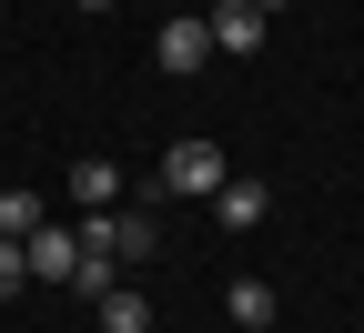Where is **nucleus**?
I'll list each match as a JSON object with an SVG mask.
<instances>
[{
  "label": "nucleus",
  "instance_id": "obj_1",
  "mask_svg": "<svg viewBox=\"0 0 364 333\" xmlns=\"http://www.w3.org/2000/svg\"><path fill=\"white\" fill-rule=\"evenodd\" d=\"M223 182H233V162H223L213 131H182L172 152H162V192H172V202H213Z\"/></svg>",
  "mask_w": 364,
  "mask_h": 333
},
{
  "label": "nucleus",
  "instance_id": "obj_2",
  "mask_svg": "<svg viewBox=\"0 0 364 333\" xmlns=\"http://www.w3.org/2000/svg\"><path fill=\"white\" fill-rule=\"evenodd\" d=\"M81 243L112 253V263H152V253H162V222H152V212H102V222H81Z\"/></svg>",
  "mask_w": 364,
  "mask_h": 333
},
{
  "label": "nucleus",
  "instance_id": "obj_3",
  "mask_svg": "<svg viewBox=\"0 0 364 333\" xmlns=\"http://www.w3.org/2000/svg\"><path fill=\"white\" fill-rule=\"evenodd\" d=\"M152 61H162L172 81H193V71L213 61V21H203V11H182V21H162V31H152Z\"/></svg>",
  "mask_w": 364,
  "mask_h": 333
},
{
  "label": "nucleus",
  "instance_id": "obj_4",
  "mask_svg": "<svg viewBox=\"0 0 364 333\" xmlns=\"http://www.w3.org/2000/svg\"><path fill=\"white\" fill-rule=\"evenodd\" d=\"M71 212H81V222H102V212H122V162H112V152H91V162H71Z\"/></svg>",
  "mask_w": 364,
  "mask_h": 333
},
{
  "label": "nucleus",
  "instance_id": "obj_5",
  "mask_svg": "<svg viewBox=\"0 0 364 333\" xmlns=\"http://www.w3.org/2000/svg\"><path fill=\"white\" fill-rule=\"evenodd\" d=\"M21 253H31V283H71L81 273V222H41Z\"/></svg>",
  "mask_w": 364,
  "mask_h": 333
},
{
  "label": "nucleus",
  "instance_id": "obj_6",
  "mask_svg": "<svg viewBox=\"0 0 364 333\" xmlns=\"http://www.w3.org/2000/svg\"><path fill=\"white\" fill-rule=\"evenodd\" d=\"M213 21V61H253L263 51V11L253 0H223V11H203Z\"/></svg>",
  "mask_w": 364,
  "mask_h": 333
},
{
  "label": "nucleus",
  "instance_id": "obj_7",
  "mask_svg": "<svg viewBox=\"0 0 364 333\" xmlns=\"http://www.w3.org/2000/svg\"><path fill=\"white\" fill-rule=\"evenodd\" d=\"M263 212H273V192H263V172H233V182H223V192H213V222H223V232H253Z\"/></svg>",
  "mask_w": 364,
  "mask_h": 333
},
{
  "label": "nucleus",
  "instance_id": "obj_8",
  "mask_svg": "<svg viewBox=\"0 0 364 333\" xmlns=\"http://www.w3.org/2000/svg\"><path fill=\"white\" fill-rule=\"evenodd\" d=\"M102 333H152V293L112 283V293H102Z\"/></svg>",
  "mask_w": 364,
  "mask_h": 333
},
{
  "label": "nucleus",
  "instance_id": "obj_9",
  "mask_svg": "<svg viewBox=\"0 0 364 333\" xmlns=\"http://www.w3.org/2000/svg\"><path fill=\"white\" fill-rule=\"evenodd\" d=\"M41 222H51V202H41V192H0V243H31Z\"/></svg>",
  "mask_w": 364,
  "mask_h": 333
},
{
  "label": "nucleus",
  "instance_id": "obj_10",
  "mask_svg": "<svg viewBox=\"0 0 364 333\" xmlns=\"http://www.w3.org/2000/svg\"><path fill=\"white\" fill-rule=\"evenodd\" d=\"M223 313H233V323H273L284 303H273V283H233V293H223Z\"/></svg>",
  "mask_w": 364,
  "mask_h": 333
},
{
  "label": "nucleus",
  "instance_id": "obj_11",
  "mask_svg": "<svg viewBox=\"0 0 364 333\" xmlns=\"http://www.w3.org/2000/svg\"><path fill=\"white\" fill-rule=\"evenodd\" d=\"M21 283H31V253H21V243H0V303H21Z\"/></svg>",
  "mask_w": 364,
  "mask_h": 333
},
{
  "label": "nucleus",
  "instance_id": "obj_12",
  "mask_svg": "<svg viewBox=\"0 0 364 333\" xmlns=\"http://www.w3.org/2000/svg\"><path fill=\"white\" fill-rule=\"evenodd\" d=\"M71 11H112V0H71Z\"/></svg>",
  "mask_w": 364,
  "mask_h": 333
},
{
  "label": "nucleus",
  "instance_id": "obj_13",
  "mask_svg": "<svg viewBox=\"0 0 364 333\" xmlns=\"http://www.w3.org/2000/svg\"><path fill=\"white\" fill-rule=\"evenodd\" d=\"M253 11H284V0H253Z\"/></svg>",
  "mask_w": 364,
  "mask_h": 333
}]
</instances>
